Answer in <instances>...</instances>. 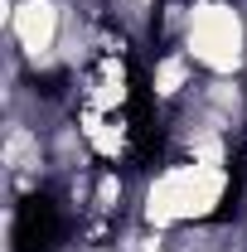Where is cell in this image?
<instances>
[{"label": "cell", "mask_w": 247, "mask_h": 252, "mask_svg": "<svg viewBox=\"0 0 247 252\" xmlns=\"http://www.w3.org/2000/svg\"><path fill=\"white\" fill-rule=\"evenodd\" d=\"M238 194L233 165H199V160H160L141 175L136 223L151 233H180L199 223L228 219V199Z\"/></svg>", "instance_id": "6da1fadb"}, {"label": "cell", "mask_w": 247, "mask_h": 252, "mask_svg": "<svg viewBox=\"0 0 247 252\" xmlns=\"http://www.w3.org/2000/svg\"><path fill=\"white\" fill-rule=\"evenodd\" d=\"M180 49L204 78H247V0H189Z\"/></svg>", "instance_id": "7a4b0ae2"}, {"label": "cell", "mask_w": 247, "mask_h": 252, "mask_svg": "<svg viewBox=\"0 0 247 252\" xmlns=\"http://www.w3.org/2000/svg\"><path fill=\"white\" fill-rule=\"evenodd\" d=\"M199 78L204 73L194 68V59L180 44L175 49H151V59H146V102L155 112H170V107H180L199 88Z\"/></svg>", "instance_id": "3957f363"}]
</instances>
